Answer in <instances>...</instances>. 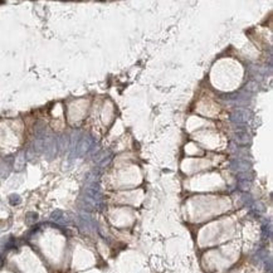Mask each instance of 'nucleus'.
<instances>
[{
  "label": "nucleus",
  "instance_id": "nucleus-1",
  "mask_svg": "<svg viewBox=\"0 0 273 273\" xmlns=\"http://www.w3.org/2000/svg\"><path fill=\"white\" fill-rule=\"evenodd\" d=\"M91 146H92V140H91V137H88V136L87 137H83L77 146V153L78 155H83V153H86L89 150Z\"/></svg>",
  "mask_w": 273,
  "mask_h": 273
},
{
  "label": "nucleus",
  "instance_id": "nucleus-2",
  "mask_svg": "<svg viewBox=\"0 0 273 273\" xmlns=\"http://www.w3.org/2000/svg\"><path fill=\"white\" fill-rule=\"evenodd\" d=\"M230 120L233 122H237V123H243L248 120L247 117V110H237L232 113V117Z\"/></svg>",
  "mask_w": 273,
  "mask_h": 273
}]
</instances>
